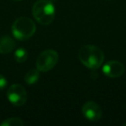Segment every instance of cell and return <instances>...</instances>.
<instances>
[{"label": "cell", "instance_id": "obj_7", "mask_svg": "<svg viewBox=\"0 0 126 126\" xmlns=\"http://www.w3.org/2000/svg\"><path fill=\"white\" fill-rule=\"evenodd\" d=\"M125 71L124 64L118 61H109L103 66V73L109 78H118Z\"/></svg>", "mask_w": 126, "mask_h": 126}, {"label": "cell", "instance_id": "obj_9", "mask_svg": "<svg viewBox=\"0 0 126 126\" xmlns=\"http://www.w3.org/2000/svg\"><path fill=\"white\" fill-rule=\"evenodd\" d=\"M40 78V71L38 69H30L25 74L24 81L28 85H33L38 81Z\"/></svg>", "mask_w": 126, "mask_h": 126}, {"label": "cell", "instance_id": "obj_13", "mask_svg": "<svg viewBox=\"0 0 126 126\" xmlns=\"http://www.w3.org/2000/svg\"><path fill=\"white\" fill-rule=\"evenodd\" d=\"M14 1H17L18 2V1H22V0H14Z\"/></svg>", "mask_w": 126, "mask_h": 126}, {"label": "cell", "instance_id": "obj_3", "mask_svg": "<svg viewBox=\"0 0 126 126\" xmlns=\"http://www.w3.org/2000/svg\"><path fill=\"white\" fill-rule=\"evenodd\" d=\"M36 26L34 21L27 16H21L13 23L11 31L15 38L20 41H25L33 36L35 33Z\"/></svg>", "mask_w": 126, "mask_h": 126}, {"label": "cell", "instance_id": "obj_6", "mask_svg": "<svg viewBox=\"0 0 126 126\" xmlns=\"http://www.w3.org/2000/svg\"><path fill=\"white\" fill-rule=\"evenodd\" d=\"M82 114L90 122H98L102 117L101 107L98 104L93 101H88L83 105L82 106Z\"/></svg>", "mask_w": 126, "mask_h": 126}, {"label": "cell", "instance_id": "obj_4", "mask_svg": "<svg viewBox=\"0 0 126 126\" xmlns=\"http://www.w3.org/2000/svg\"><path fill=\"white\" fill-rule=\"evenodd\" d=\"M59 61V54L54 49H47L42 52L36 59V68L40 72L47 73L53 69Z\"/></svg>", "mask_w": 126, "mask_h": 126}, {"label": "cell", "instance_id": "obj_8", "mask_svg": "<svg viewBox=\"0 0 126 126\" xmlns=\"http://www.w3.org/2000/svg\"><path fill=\"white\" fill-rule=\"evenodd\" d=\"M16 47L14 40L9 35L0 37V54H6L12 52Z\"/></svg>", "mask_w": 126, "mask_h": 126}, {"label": "cell", "instance_id": "obj_5", "mask_svg": "<svg viewBox=\"0 0 126 126\" xmlns=\"http://www.w3.org/2000/svg\"><path fill=\"white\" fill-rule=\"evenodd\" d=\"M7 98L15 106H23L27 101L26 90L22 85L13 84L8 89Z\"/></svg>", "mask_w": 126, "mask_h": 126}, {"label": "cell", "instance_id": "obj_14", "mask_svg": "<svg viewBox=\"0 0 126 126\" xmlns=\"http://www.w3.org/2000/svg\"><path fill=\"white\" fill-rule=\"evenodd\" d=\"M108 1H110V0H108Z\"/></svg>", "mask_w": 126, "mask_h": 126}, {"label": "cell", "instance_id": "obj_10", "mask_svg": "<svg viewBox=\"0 0 126 126\" xmlns=\"http://www.w3.org/2000/svg\"><path fill=\"white\" fill-rule=\"evenodd\" d=\"M14 58L15 61L18 63H23L28 58V52L23 47H19L17 48L14 53Z\"/></svg>", "mask_w": 126, "mask_h": 126}, {"label": "cell", "instance_id": "obj_12", "mask_svg": "<svg viewBox=\"0 0 126 126\" xmlns=\"http://www.w3.org/2000/svg\"><path fill=\"white\" fill-rule=\"evenodd\" d=\"M6 86H7V79L4 75L0 74V90L4 89Z\"/></svg>", "mask_w": 126, "mask_h": 126}, {"label": "cell", "instance_id": "obj_11", "mask_svg": "<svg viewBox=\"0 0 126 126\" xmlns=\"http://www.w3.org/2000/svg\"><path fill=\"white\" fill-rule=\"evenodd\" d=\"M24 124L23 121L19 117H10L3 121L0 125L1 126H23Z\"/></svg>", "mask_w": 126, "mask_h": 126}, {"label": "cell", "instance_id": "obj_2", "mask_svg": "<svg viewBox=\"0 0 126 126\" xmlns=\"http://www.w3.org/2000/svg\"><path fill=\"white\" fill-rule=\"evenodd\" d=\"M32 14L37 23L42 25H49L55 16V8L52 1L39 0L33 5Z\"/></svg>", "mask_w": 126, "mask_h": 126}, {"label": "cell", "instance_id": "obj_1", "mask_svg": "<svg viewBox=\"0 0 126 126\" xmlns=\"http://www.w3.org/2000/svg\"><path fill=\"white\" fill-rule=\"evenodd\" d=\"M78 57L80 62L89 69H98L105 61V54L99 47L93 45H85L79 48Z\"/></svg>", "mask_w": 126, "mask_h": 126}]
</instances>
